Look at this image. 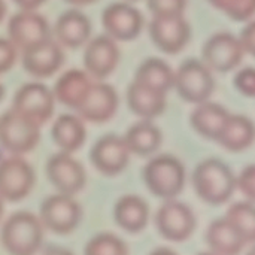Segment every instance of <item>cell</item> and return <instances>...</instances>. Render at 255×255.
I'll use <instances>...</instances> for the list:
<instances>
[{
    "instance_id": "cell-1",
    "label": "cell",
    "mask_w": 255,
    "mask_h": 255,
    "mask_svg": "<svg viewBox=\"0 0 255 255\" xmlns=\"http://www.w3.org/2000/svg\"><path fill=\"white\" fill-rule=\"evenodd\" d=\"M193 184L197 196L209 205L226 203L236 190V178L230 167L217 160L202 161L193 175Z\"/></svg>"
},
{
    "instance_id": "cell-2",
    "label": "cell",
    "mask_w": 255,
    "mask_h": 255,
    "mask_svg": "<svg viewBox=\"0 0 255 255\" xmlns=\"http://www.w3.org/2000/svg\"><path fill=\"white\" fill-rule=\"evenodd\" d=\"M143 181L154 196L164 200L175 199L185 185L184 164L172 155H158L146 163Z\"/></svg>"
},
{
    "instance_id": "cell-3",
    "label": "cell",
    "mask_w": 255,
    "mask_h": 255,
    "mask_svg": "<svg viewBox=\"0 0 255 255\" xmlns=\"http://www.w3.org/2000/svg\"><path fill=\"white\" fill-rule=\"evenodd\" d=\"M43 224L30 212L13 214L1 229L3 247L15 255H30L42 245Z\"/></svg>"
},
{
    "instance_id": "cell-4",
    "label": "cell",
    "mask_w": 255,
    "mask_h": 255,
    "mask_svg": "<svg viewBox=\"0 0 255 255\" xmlns=\"http://www.w3.org/2000/svg\"><path fill=\"white\" fill-rule=\"evenodd\" d=\"M215 87L211 69L199 60H187L175 72V85L178 94L188 103L206 102Z\"/></svg>"
},
{
    "instance_id": "cell-5",
    "label": "cell",
    "mask_w": 255,
    "mask_h": 255,
    "mask_svg": "<svg viewBox=\"0 0 255 255\" xmlns=\"http://www.w3.org/2000/svg\"><path fill=\"white\" fill-rule=\"evenodd\" d=\"M39 126L10 109L0 117V145L13 155L30 152L39 142Z\"/></svg>"
},
{
    "instance_id": "cell-6",
    "label": "cell",
    "mask_w": 255,
    "mask_h": 255,
    "mask_svg": "<svg viewBox=\"0 0 255 255\" xmlns=\"http://www.w3.org/2000/svg\"><path fill=\"white\" fill-rule=\"evenodd\" d=\"M81 215L82 211L78 202L72 196L63 193L48 197L40 206L42 224L57 235L73 232L81 221Z\"/></svg>"
},
{
    "instance_id": "cell-7",
    "label": "cell",
    "mask_w": 255,
    "mask_h": 255,
    "mask_svg": "<svg viewBox=\"0 0 255 255\" xmlns=\"http://www.w3.org/2000/svg\"><path fill=\"white\" fill-rule=\"evenodd\" d=\"M155 226L164 239L170 242H184L196 229V217L187 205L169 199L157 211Z\"/></svg>"
},
{
    "instance_id": "cell-8",
    "label": "cell",
    "mask_w": 255,
    "mask_h": 255,
    "mask_svg": "<svg viewBox=\"0 0 255 255\" xmlns=\"http://www.w3.org/2000/svg\"><path fill=\"white\" fill-rule=\"evenodd\" d=\"M34 187V172L19 155L0 161V197L7 202L25 199Z\"/></svg>"
},
{
    "instance_id": "cell-9",
    "label": "cell",
    "mask_w": 255,
    "mask_h": 255,
    "mask_svg": "<svg viewBox=\"0 0 255 255\" xmlns=\"http://www.w3.org/2000/svg\"><path fill=\"white\" fill-rule=\"evenodd\" d=\"M12 109L40 127L52 117L54 93L42 84H25L16 91Z\"/></svg>"
},
{
    "instance_id": "cell-10",
    "label": "cell",
    "mask_w": 255,
    "mask_h": 255,
    "mask_svg": "<svg viewBox=\"0 0 255 255\" xmlns=\"http://www.w3.org/2000/svg\"><path fill=\"white\" fill-rule=\"evenodd\" d=\"M7 34L16 49L24 52L51 39V28L42 15L33 10H22L9 19Z\"/></svg>"
},
{
    "instance_id": "cell-11",
    "label": "cell",
    "mask_w": 255,
    "mask_h": 255,
    "mask_svg": "<svg viewBox=\"0 0 255 255\" xmlns=\"http://www.w3.org/2000/svg\"><path fill=\"white\" fill-rule=\"evenodd\" d=\"M154 45L166 54H178L190 40L191 28L182 15L154 16L149 24Z\"/></svg>"
},
{
    "instance_id": "cell-12",
    "label": "cell",
    "mask_w": 255,
    "mask_h": 255,
    "mask_svg": "<svg viewBox=\"0 0 255 255\" xmlns=\"http://www.w3.org/2000/svg\"><path fill=\"white\" fill-rule=\"evenodd\" d=\"M244 54L241 39L230 33H217L203 46V63L211 70L230 72L241 64Z\"/></svg>"
},
{
    "instance_id": "cell-13",
    "label": "cell",
    "mask_w": 255,
    "mask_h": 255,
    "mask_svg": "<svg viewBox=\"0 0 255 255\" xmlns=\"http://www.w3.org/2000/svg\"><path fill=\"white\" fill-rule=\"evenodd\" d=\"M46 176L58 193L75 196L85 187L87 175L79 161L70 152H58L46 163Z\"/></svg>"
},
{
    "instance_id": "cell-14",
    "label": "cell",
    "mask_w": 255,
    "mask_h": 255,
    "mask_svg": "<svg viewBox=\"0 0 255 255\" xmlns=\"http://www.w3.org/2000/svg\"><path fill=\"white\" fill-rule=\"evenodd\" d=\"M93 166L106 176L121 173L130 160V149L124 140L117 134H106L96 142L91 149Z\"/></svg>"
},
{
    "instance_id": "cell-15",
    "label": "cell",
    "mask_w": 255,
    "mask_h": 255,
    "mask_svg": "<svg viewBox=\"0 0 255 255\" xmlns=\"http://www.w3.org/2000/svg\"><path fill=\"white\" fill-rule=\"evenodd\" d=\"M102 22L114 40H133L142 31L143 16L128 3H112L103 10Z\"/></svg>"
},
{
    "instance_id": "cell-16",
    "label": "cell",
    "mask_w": 255,
    "mask_h": 255,
    "mask_svg": "<svg viewBox=\"0 0 255 255\" xmlns=\"http://www.w3.org/2000/svg\"><path fill=\"white\" fill-rule=\"evenodd\" d=\"M118 108V94L114 87L97 82L91 84L85 99L75 109L81 118L96 124L109 121Z\"/></svg>"
},
{
    "instance_id": "cell-17",
    "label": "cell",
    "mask_w": 255,
    "mask_h": 255,
    "mask_svg": "<svg viewBox=\"0 0 255 255\" xmlns=\"http://www.w3.org/2000/svg\"><path fill=\"white\" fill-rule=\"evenodd\" d=\"M120 61V51L115 40L102 34L90 40L84 52V66L87 72L96 79H105L109 76Z\"/></svg>"
},
{
    "instance_id": "cell-18",
    "label": "cell",
    "mask_w": 255,
    "mask_h": 255,
    "mask_svg": "<svg viewBox=\"0 0 255 255\" xmlns=\"http://www.w3.org/2000/svg\"><path fill=\"white\" fill-rule=\"evenodd\" d=\"M63 61L64 54L60 43L52 39L22 52V67L36 78H48L54 75L61 67Z\"/></svg>"
},
{
    "instance_id": "cell-19",
    "label": "cell",
    "mask_w": 255,
    "mask_h": 255,
    "mask_svg": "<svg viewBox=\"0 0 255 255\" xmlns=\"http://www.w3.org/2000/svg\"><path fill=\"white\" fill-rule=\"evenodd\" d=\"M166 94L167 93L133 81L127 90V103L134 115L143 120H152L164 112Z\"/></svg>"
},
{
    "instance_id": "cell-20",
    "label": "cell",
    "mask_w": 255,
    "mask_h": 255,
    "mask_svg": "<svg viewBox=\"0 0 255 255\" xmlns=\"http://www.w3.org/2000/svg\"><path fill=\"white\" fill-rule=\"evenodd\" d=\"M54 33L58 43L67 48H79L91 34V22L82 12L67 10L57 19Z\"/></svg>"
},
{
    "instance_id": "cell-21",
    "label": "cell",
    "mask_w": 255,
    "mask_h": 255,
    "mask_svg": "<svg viewBox=\"0 0 255 255\" xmlns=\"http://www.w3.org/2000/svg\"><path fill=\"white\" fill-rule=\"evenodd\" d=\"M115 223L128 233L142 232L149 218V208L146 202L137 196H124L121 197L114 209Z\"/></svg>"
},
{
    "instance_id": "cell-22",
    "label": "cell",
    "mask_w": 255,
    "mask_h": 255,
    "mask_svg": "<svg viewBox=\"0 0 255 255\" xmlns=\"http://www.w3.org/2000/svg\"><path fill=\"white\" fill-rule=\"evenodd\" d=\"M230 114L226 108L217 103L203 102L199 103L197 108L191 114V126L193 128L203 137L217 140L224 124L227 123Z\"/></svg>"
},
{
    "instance_id": "cell-23",
    "label": "cell",
    "mask_w": 255,
    "mask_h": 255,
    "mask_svg": "<svg viewBox=\"0 0 255 255\" xmlns=\"http://www.w3.org/2000/svg\"><path fill=\"white\" fill-rule=\"evenodd\" d=\"M255 140L254 123L242 115H230L224 124L217 142L232 152L250 148Z\"/></svg>"
},
{
    "instance_id": "cell-24",
    "label": "cell",
    "mask_w": 255,
    "mask_h": 255,
    "mask_svg": "<svg viewBox=\"0 0 255 255\" xmlns=\"http://www.w3.org/2000/svg\"><path fill=\"white\" fill-rule=\"evenodd\" d=\"M91 81L82 70H69L63 73L54 87V97L67 108L76 109L85 99Z\"/></svg>"
},
{
    "instance_id": "cell-25",
    "label": "cell",
    "mask_w": 255,
    "mask_h": 255,
    "mask_svg": "<svg viewBox=\"0 0 255 255\" xmlns=\"http://www.w3.org/2000/svg\"><path fill=\"white\" fill-rule=\"evenodd\" d=\"M206 244L217 254L233 255L242 251L245 241L227 218H220L209 226Z\"/></svg>"
},
{
    "instance_id": "cell-26",
    "label": "cell",
    "mask_w": 255,
    "mask_h": 255,
    "mask_svg": "<svg viewBox=\"0 0 255 255\" xmlns=\"http://www.w3.org/2000/svg\"><path fill=\"white\" fill-rule=\"evenodd\" d=\"M85 126L81 118L75 115H61L52 126V139L64 152H75L85 142Z\"/></svg>"
},
{
    "instance_id": "cell-27",
    "label": "cell",
    "mask_w": 255,
    "mask_h": 255,
    "mask_svg": "<svg viewBox=\"0 0 255 255\" xmlns=\"http://www.w3.org/2000/svg\"><path fill=\"white\" fill-rule=\"evenodd\" d=\"M124 140L130 152L137 155H149L160 148L163 137L158 127L149 120H145L130 127L124 136Z\"/></svg>"
},
{
    "instance_id": "cell-28",
    "label": "cell",
    "mask_w": 255,
    "mask_h": 255,
    "mask_svg": "<svg viewBox=\"0 0 255 255\" xmlns=\"http://www.w3.org/2000/svg\"><path fill=\"white\" fill-rule=\"evenodd\" d=\"M134 81L163 93H169L175 85V72L166 61L160 58H148L139 66Z\"/></svg>"
},
{
    "instance_id": "cell-29",
    "label": "cell",
    "mask_w": 255,
    "mask_h": 255,
    "mask_svg": "<svg viewBox=\"0 0 255 255\" xmlns=\"http://www.w3.org/2000/svg\"><path fill=\"white\" fill-rule=\"evenodd\" d=\"M226 218L239 232L245 244L255 242V206L250 202L235 203L226 214Z\"/></svg>"
},
{
    "instance_id": "cell-30",
    "label": "cell",
    "mask_w": 255,
    "mask_h": 255,
    "mask_svg": "<svg viewBox=\"0 0 255 255\" xmlns=\"http://www.w3.org/2000/svg\"><path fill=\"white\" fill-rule=\"evenodd\" d=\"M128 253L126 244L109 233H102L93 238L87 247L85 254L87 255H124Z\"/></svg>"
},
{
    "instance_id": "cell-31",
    "label": "cell",
    "mask_w": 255,
    "mask_h": 255,
    "mask_svg": "<svg viewBox=\"0 0 255 255\" xmlns=\"http://www.w3.org/2000/svg\"><path fill=\"white\" fill-rule=\"evenodd\" d=\"M209 3L235 21H247L255 15V0H209Z\"/></svg>"
},
{
    "instance_id": "cell-32",
    "label": "cell",
    "mask_w": 255,
    "mask_h": 255,
    "mask_svg": "<svg viewBox=\"0 0 255 255\" xmlns=\"http://www.w3.org/2000/svg\"><path fill=\"white\" fill-rule=\"evenodd\" d=\"M148 9L154 16L184 15L187 0H146Z\"/></svg>"
},
{
    "instance_id": "cell-33",
    "label": "cell",
    "mask_w": 255,
    "mask_h": 255,
    "mask_svg": "<svg viewBox=\"0 0 255 255\" xmlns=\"http://www.w3.org/2000/svg\"><path fill=\"white\" fill-rule=\"evenodd\" d=\"M235 87L247 97H255V69L245 67L235 76Z\"/></svg>"
},
{
    "instance_id": "cell-34",
    "label": "cell",
    "mask_w": 255,
    "mask_h": 255,
    "mask_svg": "<svg viewBox=\"0 0 255 255\" xmlns=\"http://www.w3.org/2000/svg\"><path fill=\"white\" fill-rule=\"evenodd\" d=\"M236 187L251 200L255 202V164L245 167L236 179Z\"/></svg>"
},
{
    "instance_id": "cell-35",
    "label": "cell",
    "mask_w": 255,
    "mask_h": 255,
    "mask_svg": "<svg viewBox=\"0 0 255 255\" xmlns=\"http://www.w3.org/2000/svg\"><path fill=\"white\" fill-rule=\"evenodd\" d=\"M16 60V46L9 39L0 37V73L7 72Z\"/></svg>"
},
{
    "instance_id": "cell-36",
    "label": "cell",
    "mask_w": 255,
    "mask_h": 255,
    "mask_svg": "<svg viewBox=\"0 0 255 255\" xmlns=\"http://www.w3.org/2000/svg\"><path fill=\"white\" fill-rule=\"evenodd\" d=\"M241 43L245 49V52L255 57V21L250 22L241 33Z\"/></svg>"
},
{
    "instance_id": "cell-37",
    "label": "cell",
    "mask_w": 255,
    "mask_h": 255,
    "mask_svg": "<svg viewBox=\"0 0 255 255\" xmlns=\"http://www.w3.org/2000/svg\"><path fill=\"white\" fill-rule=\"evenodd\" d=\"M15 4H18L22 10H34L39 7L45 0H13Z\"/></svg>"
},
{
    "instance_id": "cell-38",
    "label": "cell",
    "mask_w": 255,
    "mask_h": 255,
    "mask_svg": "<svg viewBox=\"0 0 255 255\" xmlns=\"http://www.w3.org/2000/svg\"><path fill=\"white\" fill-rule=\"evenodd\" d=\"M66 1L70 4H76V6H85V4H90L96 0H66Z\"/></svg>"
},
{
    "instance_id": "cell-39",
    "label": "cell",
    "mask_w": 255,
    "mask_h": 255,
    "mask_svg": "<svg viewBox=\"0 0 255 255\" xmlns=\"http://www.w3.org/2000/svg\"><path fill=\"white\" fill-rule=\"evenodd\" d=\"M4 13H6V4H4V0H0V22H1Z\"/></svg>"
},
{
    "instance_id": "cell-40",
    "label": "cell",
    "mask_w": 255,
    "mask_h": 255,
    "mask_svg": "<svg viewBox=\"0 0 255 255\" xmlns=\"http://www.w3.org/2000/svg\"><path fill=\"white\" fill-rule=\"evenodd\" d=\"M1 215H3V199L0 197V218H1Z\"/></svg>"
},
{
    "instance_id": "cell-41",
    "label": "cell",
    "mask_w": 255,
    "mask_h": 255,
    "mask_svg": "<svg viewBox=\"0 0 255 255\" xmlns=\"http://www.w3.org/2000/svg\"><path fill=\"white\" fill-rule=\"evenodd\" d=\"M3 94H4V90H3V85L0 84V100H1V97H3Z\"/></svg>"
}]
</instances>
